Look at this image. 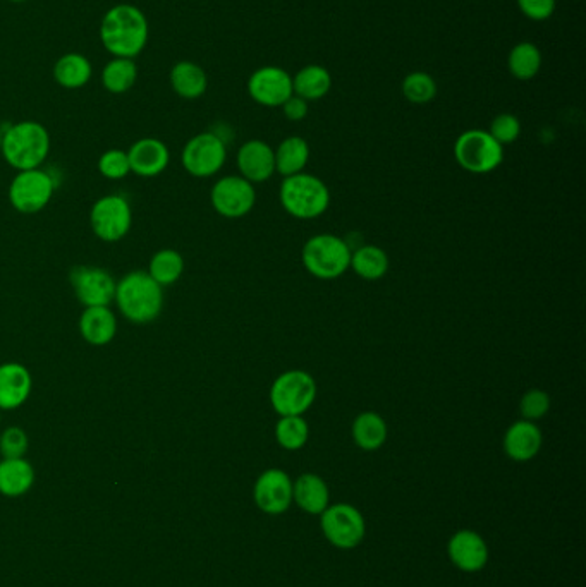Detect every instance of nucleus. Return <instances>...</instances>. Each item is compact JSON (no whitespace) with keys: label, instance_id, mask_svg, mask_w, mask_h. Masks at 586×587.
<instances>
[{"label":"nucleus","instance_id":"nucleus-1","mask_svg":"<svg viewBox=\"0 0 586 587\" xmlns=\"http://www.w3.org/2000/svg\"><path fill=\"white\" fill-rule=\"evenodd\" d=\"M148 35L147 16L133 4L110 7L100 23V40L112 57L136 59L147 47Z\"/></svg>","mask_w":586,"mask_h":587},{"label":"nucleus","instance_id":"nucleus-2","mask_svg":"<svg viewBox=\"0 0 586 587\" xmlns=\"http://www.w3.org/2000/svg\"><path fill=\"white\" fill-rule=\"evenodd\" d=\"M114 303L129 323L148 325L162 315L164 287L147 270H133L117 282Z\"/></svg>","mask_w":586,"mask_h":587},{"label":"nucleus","instance_id":"nucleus-3","mask_svg":"<svg viewBox=\"0 0 586 587\" xmlns=\"http://www.w3.org/2000/svg\"><path fill=\"white\" fill-rule=\"evenodd\" d=\"M0 152L13 169H40L50 153V134L37 121H21L2 131Z\"/></svg>","mask_w":586,"mask_h":587},{"label":"nucleus","instance_id":"nucleus-4","mask_svg":"<svg viewBox=\"0 0 586 587\" xmlns=\"http://www.w3.org/2000/svg\"><path fill=\"white\" fill-rule=\"evenodd\" d=\"M351 255L353 248L346 239L334 234H317L303 246L301 261L315 279L334 280L348 272Z\"/></svg>","mask_w":586,"mask_h":587},{"label":"nucleus","instance_id":"nucleus-5","mask_svg":"<svg viewBox=\"0 0 586 587\" xmlns=\"http://www.w3.org/2000/svg\"><path fill=\"white\" fill-rule=\"evenodd\" d=\"M281 205L291 217L313 220L322 217L330 205V191L322 179L312 174L284 177L279 191Z\"/></svg>","mask_w":586,"mask_h":587},{"label":"nucleus","instance_id":"nucleus-6","mask_svg":"<svg viewBox=\"0 0 586 587\" xmlns=\"http://www.w3.org/2000/svg\"><path fill=\"white\" fill-rule=\"evenodd\" d=\"M315 399V378L303 370L284 371L270 387V404L279 416H303Z\"/></svg>","mask_w":586,"mask_h":587},{"label":"nucleus","instance_id":"nucleus-7","mask_svg":"<svg viewBox=\"0 0 586 587\" xmlns=\"http://www.w3.org/2000/svg\"><path fill=\"white\" fill-rule=\"evenodd\" d=\"M454 158L459 167L470 174H490L504 160V146L490 136L489 131L470 129L454 143Z\"/></svg>","mask_w":586,"mask_h":587},{"label":"nucleus","instance_id":"nucleus-8","mask_svg":"<svg viewBox=\"0 0 586 587\" xmlns=\"http://www.w3.org/2000/svg\"><path fill=\"white\" fill-rule=\"evenodd\" d=\"M57 181L49 170H19L9 184V203L23 215H35L49 205L54 196Z\"/></svg>","mask_w":586,"mask_h":587},{"label":"nucleus","instance_id":"nucleus-9","mask_svg":"<svg viewBox=\"0 0 586 587\" xmlns=\"http://www.w3.org/2000/svg\"><path fill=\"white\" fill-rule=\"evenodd\" d=\"M90 227L104 243H119L133 227V208L123 194H105L93 203Z\"/></svg>","mask_w":586,"mask_h":587},{"label":"nucleus","instance_id":"nucleus-10","mask_svg":"<svg viewBox=\"0 0 586 587\" xmlns=\"http://www.w3.org/2000/svg\"><path fill=\"white\" fill-rule=\"evenodd\" d=\"M320 529L330 545L339 550H353L365 539L367 522L353 505L336 503L320 514Z\"/></svg>","mask_w":586,"mask_h":587},{"label":"nucleus","instance_id":"nucleus-11","mask_svg":"<svg viewBox=\"0 0 586 587\" xmlns=\"http://www.w3.org/2000/svg\"><path fill=\"white\" fill-rule=\"evenodd\" d=\"M226 160V141L214 131L196 134L184 145L181 153L184 170L198 179H207L219 174Z\"/></svg>","mask_w":586,"mask_h":587},{"label":"nucleus","instance_id":"nucleus-12","mask_svg":"<svg viewBox=\"0 0 586 587\" xmlns=\"http://www.w3.org/2000/svg\"><path fill=\"white\" fill-rule=\"evenodd\" d=\"M210 201L220 217H246L257 203L255 184L241 176L222 177L212 186Z\"/></svg>","mask_w":586,"mask_h":587},{"label":"nucleus","instance_id":"nucleus-13","mask_svg":"<svg viewBox=\"0 0 586 587\" xmlns=\"http://www.w3.org/2000/svg\"><path fill=\"white\" fill-rule=\"evenodd\" d=\"M69 282L85 308L110 306L116 296V279L109 270L93 265H78L71 270Z\"/></svg>","mask_w":586,"mask_h":587},{"label":"nucleus","instance_id":"nucleus-14","mask_svg":"<svg viewBox=\"0 0 586 587\" xmlns=\"http://www.w3.org/2000/svg\"><path fill=\"white\" fill-rule=\"evenodd\" d=\"M253 498L265 514H284L293 503V479L282 469H267L258 476Z\"/></svg>","mask_w":586,"mask_h":587},{"label":"nucleus","instance_id":"nucleus-15","mask_svg":"<svg viewBox=\"0 0 586 587\" xmlns=\"http://www.w3.org/2000/svg\"><path fill=\"white\" fill-rule=\"evenodd\" d=\"M248 93L263 107H282L293 95V78L281 67H260L248 79Z\"/></svg>","mask_w":586,"mask_h":587},{"label":"nucleus","instance_id":"nucleus-16","mask_svg":"<svg viewBox=\"0 0 586 587\" xmlns=\"http://www.w3.org/2000/svg\"><path fill=\"white\" fill-rule=\"evenodd\" d=\"M447 553L451 562L463 572L473 574L489 563V546L485 539L471 529H461L458 533L452 534L447 545Z\"/></svg>","mask_w":586,"mask_h":587},{"label":"nucleus","instance_id":"nucleus-17","mask_svg":"<svg viewBox=\"0 0 586 587\" xmlns=\"http://www.w3.org/2000/svg\"><path fill=\"white\" fill-rule=\"evenodd\" d=\"M131 174L138 177H157L164 174L171 164L169 146L159 138H141L128 150Z\"/></svg>","mask_w":586,"mask_h":587},{"label":"nucleus","instance_id":"nucleus-18","mask_svg":"<svg viewBox=\"0 0 586 587\" xmlns=\"http://www.w3.org/2000/svg\"><path fill=\"white\" fill-rule=\"evenodd\" d=\"M236 164L239 176L245 177L251 184L269 181L275 174L274 148L262 140L246 141L239 148Z\"/></svg>","mask_w":586,"mask_h":587},{"label":"nucleus","instance_id":"nucleus-19","mask_svg":"<svg viewBox=\"0 0 586 587\" xmlns=\"http://www.w3.org/2000/svg\"><path fill=\"white\" fill-rule=\"evenodd\" d=\"M33 390V376L25 364H0V411H14L26 404Z\"/></svg>","mask_w":586,"mask_h":587},{"label":"nucleus","instance_id":"nucleus-20","mask_svg":"<svg viewBox=\"0 0 586 587\" xmlns=\"http://www.w3.org/2000/svg\"><path fill=\"white\" fill-rule=\"evenodd\" d=\"M542 443L544 436L537 423L519 419L507 428L504 435V452L514 462H528L537 457Z\"/></svg>","mask_w":586,"mask_h":587},{"label":"nucleus","instance_id":"nucleus-21","mask_svg":"<svg viewBox=\"0 0 586 587\" xmlns=\"http://www.w3.org/2000/svg\"><path fill=\"white\" fill-rule=\"evenodd\" d=\"M80 335L86 344L102 347L114 340L117 333V316L110 306H93L83 309L78 321Z\"/></svg>","mask_w":586,"mask_h":587},{"label":"nucleus","instance_id":"nucleus-22","mask_svg":"<svg viewBox=\"0 0 586 587\" xmlns=\"http://www.w3.org/2000/svg\"><path fill=\"white\" fill-rule=\"evenodd\" d=\"M293 502L306 514L320 515L330 505L329 486L318 474H301L293 481Z\"/></svg>","mask_w":586,"mask_h":587},{"label":"nucleus","instance_id":"nucleus-23","mask_svg":"<svg viewBox=\"0 0 586 587\" xmlns=\"http://www.w3.org/2000/svg\"><path fill=\"white\" fill-rule=\"evenodd\" d=\"M55 83L66 90H78L90 83L93 76L92 62L85 55L69 52L57 59L52 69Z\"/></svg>","mask_w":586,"mask_h":587},{"label":"nucleus","instance_id":"nucleus-24","mask_svg":"<svg viewBox=\"0 0 586 587\" xmlns=\"http://www.w3.org/2000/svg\"><path fill=\"white\" fill-rule=\"evenodd\" d=\"M169 79L174 93L184 100L202 98L208 88L207 73L196 62L181 61L174 64Z\"/></svg>","mask_w":586,"mask_h":587},{"label":"nucleus","instance_id":"nucleus-25","mask_svg":"<svg viewBox=\"0 0 586 587\" xmlns=\"http://www.w3.org/2000/svg\"><path fill=\"white\" fill-rule=\"evenodd\" d=\"M35 481V471L30 462L23 459L0 460V493L6 497H21Z\"/></svg>","mask_w":586,"mask_h":587},{"label":"nucleus","instance_id":"nucleus-26","mask_svg":"<svg viewBox=\"0 0 586 587\" xmlns=\"http://www.w3.org/2000/svg\"><path fill=\"white\" fill-rule=\"evenodd\" d=\"M275 172L282 177L301 174L310 160V146L300 136H289L274 150Z\"/></svg>","mask_w":586,"mask_h":587},{"label":"nucleus","instance_id":"nucleus-27","mask_svg":"<svg viewBox=\"0 0 586 587\" xmlns=\"http://www.w3.org/2000/svg\"><path fill=\"white\" fill-rule=\"evenodd\" d=\"M351 433H353V440L361 450L373 452L384 445L389 430H387L385 419L380 416L379 412L365 411L356 416Z\"/></svg>","mask_w":586,"mask_h":587},{"label":"nucleus","instance_id":"nucleus-28","mask_svg":"<svg viewBox=\"0 0 586 587\" xmlns=\"http://www.w3.org/2000/svg\"><path fill=\"white\" fill-rule=\"evenodd\" d=\"M332 78L325 67L305 66L300 69L293 78V93L303 98L306 102H315L324 98L330 91Z\"/></svg>","mask_w":586,"mask_h":587},{"label":"nucleus","instance_id":"nucleus-29","mask_svg":"<svg viewBox=\"0 0 586 587\" xmlns=\"http://www.w3.org/2000/svg\"><path fill=\"white\" fill-rule=\"evenodd\" d=\"M349 268H353L356 275L363 280H380L389 270V256L379 246L363 244L360 248L353 249Z\"/></svg>","mask_w":586,"mask_h":587},{"label":"nucleus","instance_id":"nucleus-30","mask_svg":"<svg viewBox=\"0 0 586 587\" xmlns=\"http://www.w3.org/2000/svg\"><path fill=\"white\" fill-rule=\"evenodd\" d=\"M138 81V66L135 59L112 57L102 71V85L112 95L128 93Z\"/></svg>","mask_w":586,"mask_h":587},{"label":"nucleus","instance_id":"nucleus-31","mask_svg":"<svg viewBox=\"0 0 586 587\" xmlns=\"http://www.w3.org/2000/svg\"><path fill=\"white\" fill-rule=\"evenodd\" d=\"M148 275L162 287L178 282L184 273V258L178 249L164 248L153 253L148 263Z\"/></svg>","mask_w":586,"mask_h":587},{"label":"nucleus","instance_id":"nucleus-32","mask_svg":"<svg viewBox=\"0 0 586 587\" xmlns=\"http://www.w3.org/2000/svg\"><path fill=\"white\" fill-rule=\"evenodd\" d=\"M507 67L514 78L519 81H530L540 73L542 67V52L537 45L530 42H521L509 52Z\"/></svg>","mask_w":586,"mask_h":587},{"label":"nucleus","instance_id":"nucleus-33","mask_svg":"<svg viewBox=\"0 0 586 587\" xmlns=\"http://www.w3.org/2000/svg\"><path fill=\"white\" fill-rule=\"evenodd\" d=\"M310 438V426L303 416H281L275 424V440L284 450L296 452Z\"/></svg>","mask_w":586,"mask_h":587},{"label":"nucleus","instance_id":"nucleus-34","mask_svg":"<svg viewBox=\"0 0 586 587\" xmlns=\"http://www.w3.org/2000/svg\"><path fill=\"white\" fill-rule=\"evenodd\" d=\"M403 95L408 102L416 105L432 102L437 97V83L430 74L416 71L404 78Z\"/></svg>","mask_w":586,"mask_h":587},{"label":"nucleus","instance_id":"nucleus-35","mask_svg":"<svg viewBox=\"0 0 586 587\" xmlns=\"http://www.w3.org/2000/svg\"><path fill=\"white\" fill-rule=\"evenodd\" d=\"M98 172L109 181H121L131 174L128 152L121 148H112L98 158Z\"/></svg>","mask_w":586,"mask_h":587},{"label":"nucleus","instance_id":"nucleus-36","mask_svg":"<svg viewBox=\"0 0 586 587\" xmlns=\"http://www.w3.org/2000/svg\"><path fill=\"white\" fill-rule=\"evenodd\" d=\"M550 409V397L547 392L540 388L528 390L521 400H519V412L526 421L537 423L540 419L545 418V414Z\"/></svg>","mask_w":586,"mask_h":587},{"label":"nucleus","instance_id":"nucleus-37","mask_svg":"<svg viewBox=\"0 0 586 587\" xmlns=\"http://www.w3.org/2000/svg\"><path fill=\"white\" fill-rule=\"evenodd\" d=\"M30 447V438L19 426H9L0 435V454L4 459H23Z\"/></svg>","mask_w":586,"mask_h":587},{"label":"nucleus","instance_id":"nucleus-38","mask_svg":"<svg viewBox=\"0 0 586 587\" xmlns=\"http://www.w3.org/2000/svg\"><path fill=\"white\" fill-rule=\"evenodd\" d=\"M489 134L499 145H511L521 134V122L516 115L499 114L490 124Z\"/></svg>","mask_w":586,"mask_h":587},{"label":"nucleus","instance_id":"nucleus-39","mask_svg":"<svg viewBox=\"0 0 586 587\" xmlns=\"http://www.w3.org/2000/svg\"><path fill=\"white\" fill-rule=\"evenodd\" d=\"M518 6L526 18L544 21L556 11V0H518Z\"/></svg>","mask_w":586,"mask_h":587},{"label":"nucleus","instance_id":"nucleus-40","mask_svg":"<svg viewBox=\"0 0 586 587\" xmlns=\"http://www.w3.org/2000/svg\"><path fill=\"white\" fill-rule=\"evenodd\" d=\"M308 102L298 95H291L286 102L282 103V112L286 115V119L293 122H300L308 115Z\"/></svg>","mask_w":586,"mask_h":587},{"label":"nucleus","instance_id":"nucleus-41","mask_svg":"<svg viewBox=\"0 0 586 587\" xmlns=\"http://www.w3.org/2000/svg\"><path fill=\"white\" fill-rule=\"evenodd\" d=\"M9 2H14V4H23L26 0H9Z\"/></svg>","mask_w":586,"mask_h":587},{"label":"nucleus","instance_id":"nucleus-42","mask_svg":"<svg viewBox=\"0 0 586 587\" xmlns=\"http://www.w3.org/2000/svg\"><path fill=\"white\" fill-rule=\"evenodd\" d=\"M0 412H2V411H0Z\"/></svg>","mask_w":586,"mask_h":587}]
</instances>
